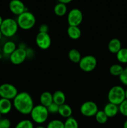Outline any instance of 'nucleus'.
<instances>
[{
  "mask_svg": "<svg viewBox=\"0 0 127 128\" xmlns=\"http://www.w3.org/2000/svg\"><path fill=\"white\" fill-rule=\"evenodd\" d=\"M12 105L17 112L23 115L30 114L34 106L32 98L26 92H21L17 94L13 100Z\"/></svg>",
  "mask_w": 127,
  "mask_h": 128,
  "instance_id": "f257e3e1",
  "label": "nucleus"
},
{
  "mask_svg": "<svg viewBox=\"0 0 127 128\" xmlns=\"http://www.w3.org/2000/svg\"><path fill=\"white\" fill-rule=\"evenodd\" d=\"M16 21L19 28L27 31L32 29L35 26L36 20L34 15L32 12L26 11L17 16Z\"/></svg>",
  "mask_w": 127,
  "mask_h": 128,
  "instance_id": "f03ea898",
  "label": "nucleus"
},
{
  "mask_svg": "<svg viewBox=\"0 0 127 128\" xmlns=\"http://www.w3.org/2000/svg\"><path fill=\"white\" fill-rule=\"evenodd\" d=\"M19 26L16 20L12 18H6L3 20L0 26V30L2 36L6 38L13 37L18 31Z\"/></svg>",
  "mask_w": 127,
  "mask_h": 128,
  "instance_id": "7ed1b4c3",
  "label": "nucleus"
},
{
  "mask_svg": "<svg viewBox=\"0 0 127 128\" xmlns=\"http://www.w3.org/2000/svg\"><path fill=\"white\" fill-rule=\"evenodd\" d=\"M49 114L47 111V108L41 104L34 106L30 113L32 121L38 124L44 123L48 119Z\"/></svg>",
  "mask_w": 127,
  "mask_h": 128,
  "instance_id": "20e7f679",
  "label": "nucleus"
},
{
  "mask_svg": "<svg viewBox=\"0 0 127 128\" xmlns=\"http://www.w3.org/2000/svg\"><path fill=\"white\" fill-rule=\"evenodd\" d=\"M125 100V90L120 86H115L109 90L108 93V102L119 106Z\"/></svg>",
  "mask_w": 127,
  "mask_h": 128,
  "instance_id": "39448f33",
  "label": "nucleus"
},
{
  "mask_svg": "<svg viewBox=\"0 0 127 128\" xmlns=\"http://www.w3.org/2000/svg\"><path fill=\"white\" fill-rule=\"evenodd\" d=\"M97 64V59L92 55H87L81 58L78 62V66L82 71L90 72L95 69Z\"/></svg>",
  "mask_w": 127,
  "mask_h": 128,
  "instance_id": "423d86ee",
  "label": "nucleus"
},
{
  "mask_svg": "<svg viewBox=\"0 0 127 128\" xmlns=\"http://www.w3.org/2000/svg\"><path fill=\"white\" fill-rule=\"evenodd\" d=\"M17 88L9 83L2 84L0 86V97L1 98L13 100L18 94Z\"/></svg>",
  "mask_w": 127,
  "mask_h": 128,
  "instance_id": "0eeeda50",
  "label": "nucleus"
},
{
  "mask_svg": "<svg viewBox=\"0 0 127 128\" xmlns=\"http://www.w3.org/2000/svg\"><path fill=\"white\" fill-rule=\"evenodd\" d=\"M27 57V52L24 48H18L9 56V60L14 65L23 63Z\"/></svg>",
  "mask_w": 127,
  "mask_h": 128,
  "instance_id": "6e6552de",
  "label": "nucleus"
},
{
  "mask_svg": "<svg viewBox=\"0 0 127 128\" xmlns=\"http://www.w3.org/2000/svg\"><path fill=\"white\" fill-rule=\"evenodd\" d=\"M80 113L85 117H93L98 111V106L93 101H86L80 106Z\"/></svg>",
  "mask_w": 127,
  "mask_h": 128,
  "instance_id": "1a4fd4ad",
  "label": "nucleus"
},
{
  "mask_svg": "<svg viewBox=\"0 0 127 128\" xmlns=\"http://www.w3.org/2000/svg\"><path fill=\"white\" fill-rule=\"evenodd\" d=\"M83 14L77 8H73L68 12L67 21L69 26H78L83 21Z\"/></svg>",
  "mask_w": 127,
  "mask_h": 128,
  "instance_id": "9d476101",
  "label": "nucleus"
},
{
  "mask_svg": "<svg viewBox=\"0 0 127 128\" xmlns=\"http://www.w3.org/2000/svg\"><path fill=\"white\" fill-rule=\"evenodd\" d=\"M36 43L39 48L46 50L51 45V38L49 34L46 32H38L36 37Z\"/></svg>",
  "mask_w": 127,
  "mask_h": 128,
  "instance_id": "9b49d317",
  "label": "nucleus"
},
{
  "mask_svg": "<svg viewBox=\"0 0 127 128\" xmlns=\"http://www.w3.org/2000/svg\"><path fill=\"white\" fill-rule=\"evenodd\" d=\"M10 11L16 16H19L27 11L25 4L21 0H11L9 4Z\"/></svg>",
  "mask_w": 127,
  "mask_h": 128,
  "instance_id": "f8f14e48",
  "label": "nucleus"
},
{
  "mask_svg": "<svg viewBox=\"0 0 127 128\" xmlns=\"http://www.w3.org/2000/svg\"><path fill=\"white\" fill-rule=\"evenodd\" d=\"M103 111L108 118L115 117V116H117V114L119 112L118 106L113 104L110 102H108L105 106Z\"/></svg>",
  "mask_w": 127,
  "mask_h": 128,
  "instance_id": "ddd939ff",
  "label": "nucleus"
},
{
  "mask_svg": "<svg viewBox=\"0 0 127 128\" xmlns=\"http://www.w3.org/2000/svg\"><path fill=\"white\" fill-rule=\"evenodd\" d=\"M12 104L11 100L6 99H0V112L2 115L7 114L11 112Z\"/></svg>",
  "mask_w": 127,
  "mask_h": 128,
  "instance_id": "4468645a",
  "label": "nucleus"
},
{
  "mask_svg": "<svg viewBox=\"0 0 127 128\" xmlns=\"http://www.w3.org/2000/svg\"><path fill=\"white\" fill-rule=\"evenodd\" d=\"M122 43L117 38H113L108 42V51L112 54H117L122 49Z\"/></svg>",
  "mask_w": 127,
  "mask_h": 128,
  "instance_id": "2eb2a0df",
  "label": "nucleus"
},
{
  "mask_svg": "<svg viewBox=\"0 0 127 128\" xmlns=\"http://www.w3.org/2000/svg\"><path fill=\"white\" fill-rule=\"evenodd\" d=\"M40 104L44 107H48L50 104L53 102L52 100V94L48 91L43 92L40 96Z\"/></svg>",
  "mask_w": 127,
  "mask_h": 128,
  "instance_id": "dca6fc26",
  "label": "nucleus"
},
{
  "mask_svg": "<svg viewBox=\"0 0 127 128\" xmlns=\"http://www.w3.org/2000/svg\"><path fill=\"white\" fill-rule=\"evenodd\" d=\"M67 34L72 40H77L80 38L82 32L78 26H69L67 28Z\"/></svg>",
  "mask_w": 127,
  "mask_h": 128,
  "instance_id": "f3484780",
  "label": "nucleus"
},
{
  "mask_svg": "<svg viewBox=\"0 0 127 128\" xmlns=\"http://www.w3.org/2000/svg\"><path fill=\"white\" fill-rule=\"evenodd\" d=\"M52 100L54 103L61 106L65 103L66 96L62 91H56L52 94Z\"/></svg>",
  "mask_w": 127,
  "mask_h": 128,
  "instance_id": "a211bd4d",
  "label": "nucleus"
},
{
  "mask_svg": "<svg viewBox=\"0 0 127 128\" xmlns=\"http://www.w3.org/2000/svg\"><path fill=\"white\" fill-rule=\"evenodd\" d=\"M58 114L61 117L67 119L70 117H72V109L69 105L65 103L59 106Z\"/></svg>",
  "mask_w": 127,
  "mask_h": 128,
  "instance_id": "6ab92c4d",
  "label": "nucleus"
},
{
  "mask_svg": "<svg viewBox=\"0 0 127 128\" xmlns=\"http://www.w3.org/2000/svg\"><path fill=\"white\" fill-rule=\"evenodd\" d=\"M54 12L55 14L59 17L65 16L67 12V5L61 2H58L54 8Z\"/></svg>",
  "mask_w": 127,
  "mask_h": 128,
  "instance_id": "aec40b11",
  "label": "nucleus"
},
{
  "mask_svg": "<svg viewBox=\"0 0 127 128\" xmlns=\"http://www.w3.org/2000/svg\"><path fill=\"white\" fill-rule=\"evenodd\" d=\"M16 49H17V47L15 42H14L13 41H9L5 42L4 44L2 47V52L4 54L10 56Z\"/></svg>",
  "mask_w": 127,
  "mask_h": 128,
  "instance_id": "412c9836",
  "label": "nucleus"
},
{
  "mask_svg": "<svg viewBox=\"0 0 127 128\" xmlns=\"http://www.w3.org/2000/svg\"><path fill=\"white\" fill-rule=\"evenodd\" d=\"M68 57L70 61L73 63H78L82 58L80 52L76 49H72L68 51Z\"/></svg>",
  "mask_w": 127,
  "mask_h": 128,
  "instance_id": "4be33fe9",
  "label": "nucleus"
},
{
  "mask_svg": "<svg viewBox=\"0 0 127 128\" xmlns=\"http://www.w3.org/2000/svg\"><path fill=\"white\" fill-rule=\"evenodd\" d=\"M116 58L119 62L122 64L127 63V48H122L117 54Z\"/></svg>",
  "mask_w": 127,
  "mask_h": 128,
  "instance_id": "5701e85b",
  "label": "nucleus"
},
{
  "mask_svg": "<svg viewBox=\"0 0 127 128\" xmlns=\"http://www.w3.org/2000/svg\"><path fill=\"white\" fill-rule=\"evenodd\" d=\"M123 68L122 65L118 64H114L112 65L109 69V72L111 75L113 76H118L122 74L123 71Z\"/></svg>",
  "mask_w": 127,
  "mask_h": 128,
  "instance_id": "b1692460",
  "label": "nucleus"
},
{
  "mask_svg": "<svg viewBox=\"0 0 127 128\" xmlns=\"http://www.w3.org/2000/svg\"><path fill=\"white\" fill-rule=\"evenodd\" d=\"M95 118L96 121L100 124H103L106 123L108 119V118L103 112V111H98L95 116Z\"/></svg>",
  "mask_w": 127,
  "mask_h": 128,
  "instance_id": "393cba45",
  "label": "nucleus"
},
{
  "mask_svg": "<svg viewBox=\"0 0 127 128\" xmlns=\"http://www.w3.org/2000/svg\"><path fill=\"white\" fill-rule=\"evenodd\" d=\"M64 128H78V123L74 118L70 117L64 122Z\"/></svg>",
  "mask_w": 127,
  "mask_h": 128,
  "instance_id": "a878e982",
  "label": "nucleus"
},
{
  "mask_svg": "<svg viewBox=\"0 0 127 128\" xmlns=\"http://www.w3.org/2000/svg\"><path fill=\"white\" fill-rule=\"evenodd\" d=\"M15 128H34L33 122L29 120H24L19 121Z\"/></svg>",
  "mask_w": 127,
  "mask_h": 128,
  "instance_id": "bb28decb",
  "label": "nucleus"
},
{
  "mask_svg": "<svg viewBox=\"0 0 127 128\" xmlns=\"http://www.w3.org/2000/svg\"><path fill=\"white\" fill-rule=\"evenodd\" d=\"M46 128H64V122L59 120H54L50 121Z\"/></svg>",
  "mask_w": 127,
  "mask_h": 128,
  "instance_id": "cd10ccee",
  "label": "nucleus"
},
{
  "mask_svg": "<svg viewBox=\"0 0 127 128\" xmlns=\"http://www.w3.org/2000/svg\"><path fill=\"white\" fill-rule=\"evenodd\" d=\"M119 112L125 117H127V100H125L118 106Z\"/></svg>",
  "mask_w": 127,
  "mask_h": 128,
  "instance_id": "c85d7f7f",
  "label": "nucleus"
},
{
  "mask_svg": "<svg viewBox=\"0 0 127 128\" xmlns=\"http://www.w3.org/2000/svg\"><path fill=\"white\" fill-rule=\"evenodd\" d=\"M119 80L122 84L127 86V67L123 69V72L119 76Z\"/></svg>",
  "mask_w": 127,
  "mask_h": 128,
  "instance_id": "c756f323",
  "label": "nucleus"
},
{
  "mask_svg": "<svg viewBox=\"0 0 127 128\" xmlns=\"http://www.w3.org/2000/svg\"><path fill=\"white\" fill-rule=\"evenodd\" d=\"M59 108V106H58V105L52 102V103L51 104H50L48 107H47V110L49 114H54L58 113Z\"/></svg>",
  "mask_w": 127,
  "mask_h": 128,
  "instance_id": "7c9ffc66",
  "label": "nucleus"
},
{
  "mask_svg": "<svg viewBox=\"0 0 127 128\" xmlns=\"http://www.w3.org/2000/svg\"><path fill=\"white\" fill-rule=\"evenodd\" d=\"M11 126V121L7 118L0 119V128H10Z\"/></svg>",
  "mask_w": 127,
  "mask_h": 128,
  "instance_id": "2f4dec72",
  "label": "nucleus"
},
{
  "mask_svg": "<svg viewBox=\"0 0 127 128\" xmlns=\"http://www.w3.org/2000/svg\"><path fill=\"white\" fill-rule=\"evenodd\" d=\"M39 32H46V33H48L49 26L47 24H43L39 26Z\"/></svg>",
  "mask_w": 127,
  "mask_h": 128,
  "instance_id": "473e14b6",
  "label": "nucleus"
},
{
  "mask_svg": "<svg viewBox=\"0 0 127 128\" xmlns=\"http://www.w3.org/2000/svg\"><path fill=\"white\" fill-rule=\"evenodd\" d=\"M57 1H59V2H61V3L65 4H67L72 2L73 0H57Z\"/></svg>",
  "mask_w": 127,
  "mask_h": 128,
  "instance_id": "72a5a7b5",
  "label": "nucleus"
},
{
  "mask_svg": "<svg viewBox=\"0 0 127 128\" xmlns=\"http://www.w3.org/2000/svg\"><path fill=\"white\" fill-rule=\"evenodd\" d=\"M123 128H127V120L125 121L124 124H123Z\"/></svg>",
  "mask_w": 127,
  "mask_h": 128,
  "instance_id": "f704fd0d",
  "label": "nucleus"
},
{
  "mask_svg": "<svg viewBox=\"0 0 127 128\" xmlns=\"http://www.w3.org/2000/svg\"><path fill=\"white\" fill-rule=\"evenodd\" d=\"M2 21H3V19H2V16L0 15V26H1V24H2Z\"/></svg>",
  "mask_w": 127,
  "mask_h": 128,
  "instance_id": "c9c22d12",
  "label": "nucleus"
},
{
  "mask_svg": "<svg viewBox=\"0 0 127 128\" xmlns=\"http://www.w3.org/2000/svg\"><path fill=\"white\" fill-rule=\"evenodd\" d=\"M125 100H127V89L125 90Z\"/></svg>",
  "mask_w": 127,
  "mask_h": 128,
  "instance_id": "e433bc0d",
  "label": "nucleus"
},
{
  "mask_svg": "<svg viewBox=\"0 0 127 128\" xmlns=\"http://www.w3.org/2000/svg\"><path fill=\"white\" fill-rule=\"evenodd\" d=\"M34 128H46L44 127V126H37V127H36Z\"/></svg>",
  "mask_w": 127,
  "mask_h": 128,
  "instance_id": "4c0bfd02",
  "label": "nucleus"
},
{
  "mask_svg": "<svg viewBox=\"0 0 127 128\" xmlns=\"http://www.w3.org/2000/svg\"><path fill=\"white\" fill-rule=\"evenodd\" d=\"M2 34L1 32V30H0V41H1V40L2 39Z\"/></svg>",
  "mask_w": 127,
  "mask_h": 128,
  "instance_id": "58836bf2",
  "label": "nucleus"
},
{
  "mask_svg": "<svg viewBox=\"0 0 127 128\" xmlns=\"http://www.w3.org/2000/svg\"><path fill=\"white\" fill-rule=\"evenodd\" d=\"M2 118V114H1V113L0 112V119Z\"/></svg>",
  "mask_w": 127,
  "mask_h": 128,
  "instance_id": "ea45409f",
  "label": "nucleus"
},
{
  "mask_svg": "<svg viewBox=\"0 0 127 128\" xmlns=\"http://www.w3.org/2000/svg\"><path fill=\"white\" fill-rule=\"evenodd\" d=\"M1 48H0V55H1Z\"/></svg>",
  "mask_w": 127,
  "mask_h": 128,
  "instance_id": "a19ab883",
  "label": "nucleus"
}]
</instances>
